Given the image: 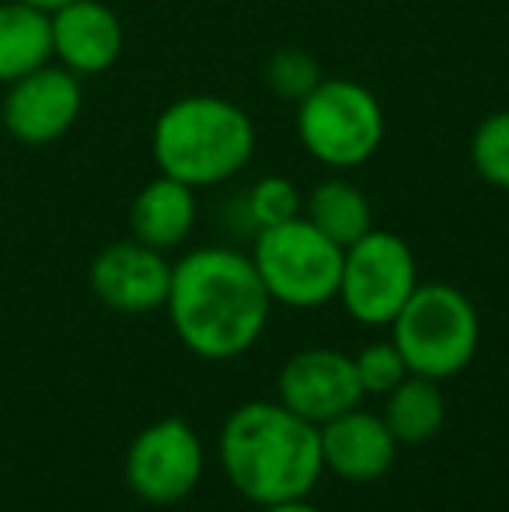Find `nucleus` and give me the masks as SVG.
Listing matches in <instances>:
<instances>
[{
	"label": "nucleus",
	"instance_id": "nucleus-17",
	"mask_svg": "<svg viewBox=\"0 0 509 512\" xmlns=\"http://www.w3.org/2000/svg\"><path fill=\"white\" fill-rule=\"evenodd\" d=\"M384 422L394 432L398 446H419L429 443L436 432L443 429V418H447V405H443L440 384L429 377H415L408 373L394 391L384 394Z\"/></svg>",
	"mask_w": 509,
	"mask_h": 512
},
{
	"label": "nucleus",
	"instance_id": "nucleus-1",
	"mask_svg": "<svg viewBox=\"0 0 509 512\" xmlns=\"http://www.w3.org/2000/svg\"><path fill=\"white\" fill-rule=\"evenodd\" d=\"M164 310L178 342L206 363L245 356L269 324L272 297L252 255L234 248H196L171 265Z\"/></svg>",
	"mask_w": 509,
	"mask_h": 512
},
{
	"label": "nucleus",
	"instance_id": "nucleus-5",
	"mask_svg": "<svg viewBox=\"0 0 509 512\" xmlns=\"http://www.w3.org/2000/svg\"><path fill=\"white\" fill-rule=\"evenodd\" d=\"M342 255L346 248L328 241L304 216L258 230L252 248V262L272 304L293 310L325 307L339 297Z\"/></svg>",
	"mask_w": 509,
	"mask_h": 512
},
{
	"label": "nucleus",
	"instance_id": "nucleus-4",
	"mask_svg": "<svg viewBox=\"0 0 509 512\" xmlns=\"http://www.w3.org/2000/svg\"><path fill=\"white\" fill-rule=\"evenodd\" d=\"M387 328L408 373L436 384L468 370L482 342L475 304L450 283H419Z\"/></svg>",
	"mask_w": 509,
	"mask_h": 512
},
{
	"label": "nucleus",
	"instance_id": "nucleus-16",
	"mask_svg": "<svg viewBox=\"0 0 509 512\" xmlns=\"http://www.w3.org/2000/svg\"><path fill=\"white\" fill-rule=\"evenodd\" d=\"M300 216L307 223H314L339 248H349V244H356L363 234L374 230V206H370L367 192L360 185L346 182V178H325V182L314 185L307 192Z\"/></svg>",
	"mask_w": 509,
	"mask_h": 512
},
{
	"label": "nucleus",
	"instance_id": "nucleus-2",
	"mask_svg": "<svg viewBox=\"0 0 509 512\" xmlns=\"http://www.w3.org/2000/svg\"><path fill=\"white\" fill-rule=\"evenodd\" d=\"M217 457L234 492L258 509L311 499L325 474L318 425L283 401H248L234 408L220 429Z\"/></svg>",
	"mask_w": 509,
	"mask_h": 512
},
{
	"label": "nucleus",
	"instance_id": "nucleus-11",
	"mask_svg": "<svg viewBox=\"0 0 509 512\" xmlns=\"http://www.w3.org/2000/svg\"><path fill=\"white\" fill-rule=\"evenodd\" d=\"M171 286V262L164 251L147 248L136 237L102 248L91 262V290L119 314L161 310Z\"/></svg>",
	"mask_w": 509,
	"mask_h": 512
},
{
	"label": "nucleus",
	"instance_id": "nucleus-22",
	"mask_svg": "<svg viewBox=\"0 0 509 512\" xmlns=\"http://www.w3.org/2000/svg\"><path fill=\"white\" fill-rule=\"evenodd\" d=\"M258 512H321V509L311 506L307 499H297V502H279V506H262Z\"/></svg>",
	"mask_w": 509,
	"mask_h": 512
},
{
	"label": "nucleus",
	"instance_id": "nucleus-8",
	"mask_svg": "<svg viewBox=\"0 0 509 512\" xmlns=\"http://www.w3.org/2000/svg\"><path fill=\"white\" fill-rule=\"evenodd\" d=\"M203 443L185 418H161L136 432L126 450V485L150 506H175L203 478Z\"/></svg>",
	"mask_w": 509,
	"mask_h": 512
},
{
	"label": "nucleus",
	"instance_id": "nucleus-18",
	"mask_svg": "<svg viewBox=\"0 0 509 512\" xmlns=\"http://www.w3.org/2000/svg\"><path fill=\"white\" fill-rule=\"evenodd\" d=\"M241 206H245L248 227L258 234V230H265V227H279V223H286V220H297V216L304 213V196H300V189L290 178L265 175L241 196Z\"/></svg>",
	"mask_w": 509,
	"mask_h": 512
},
{
	"label": "nucleus",
	"instance_id": "nucleus-23",
	"mask_svg": "<svg viewBox=\"0 0 509 512\" xmlns=\"http://www.w3.org/2000/svg\"><path fill=\"white\" fill-rule=\"evenodd\" d=\"M18 4H28V7H39V11H49V14H53V11H56V7L70 4V0H18Z\"/></svg>",
	"mask_w": 509,
	"mask_h": 512
},
{
	"label": "nucleus",
	"instance_id": "nucleus-21",
	"mask_svg": "<svg viewBox=\"0 0 509 512\" xmlns=\"http://www.w3.org/2000/svg\"><path fill=\"white\" fill-rule=\"evenodd\" d=\"M356 377H360L363 394H387L408 377V366L401 359V352L394 349V342H370L360 349V356H353Z\"/></svg>",
	"mask_w": 509,
	"mask_h": 512
},
{
	"label": "nucleus",
	"instance_id": "nucleus-19",
	"mask_svg": "<svg viewBox=\"0 0 509 512\" xmlns=\"http://www.w3.org/2000/svg\"><path fill=\"white\" fill-rule=\"evenodd\" d=\"M471 168L492 189L509 192V108L478 122L475 136H471Z\"/></svg>",
	"mask_w": 509,
	"mask_h": 512
},
{
	"label": "nucleus",
	"instance_id": "nucleus-6",
	"mask_svg": "<svg viewBox=\"0 0 509 512\" xmlns=\"http://www.w3.org/2000/svg\"><path fill=\"white\" fill-rule=\"evenodd\" d=\"M297 136L325 168H360L384 143V108L374 91L346 77H321L297 102Z\"/></svg>",
	"mask_w": 509,
	"mask_h": 512
},
{
	"label": "nucleus",
	"instance_id": "nucleus-3",
	"mask_svg": "<svg viewBox=\"0 0 509 512\" xmlns=\"http://www.w3.org/2000/svg\"><path fill=\"white\" fill-rule=\"evenodd\" d=\"M157 171L192 189L231 182L255 154V122L241 105L217 95L178 98L150 133Z\"/></svg>",
	"mask_w": 509,
	"mask_h": 512
},
{
	"label": "nucleus",
	"instance_id": "nucleus-9",
	"mask_svg": "<svg viewBox=\"0 0 509 512\" xmlns=\"http://www.w3.org/2000/svg\"><path fill=\"white\" fill-rule=\"evenodd\" d=\"M81 108V77L70 74L60 63H46V67L7 84L0 122L25 147H49L74 129V122L81 119Z\"/></svg>",
	"mask_w": 509,
	"mask_h": 512
},
{
	"label": "nucleus",
	"instance_id": "nucleus-15",
	"mask_svg": "<svg viewBox=\"0 0 509 512\" xmlns=\"http://www.w3.org/2000/svg\"><path fill=\"white\" fill-rule=\"evenodd\" d=\"M53 63V25L49 11L0 0V84H11Z\"/></svg>",
	"mask_w": 509,
	"mask_h": 512
},
{
	"label": "nucleus",
	"instance_id": "nucleus-12",
	"mask_svg": "<svg viewBox=\"0 0 509 512\" xmlns=\"http://www.w3.org/2000/svg\"><path fill=\"white\" fill-rule=\"evenodd\" d=\"M53 60L77 77L105 74L123 56V21L102 0H70L49 14Z\"/></svg>",
	"mask_w": 509,
	"mask_h": 512
},
{
	"label": "nucleus",
	"instance_id": "nucleus-20",
	"mask_svg": "<svg viewBox=\"0 0 509 512\" xmlns=\"http://www.w3.org/2000/svg\"><path fill=\"white\" fill-rule=\"evenodd\" d=\"M265 81H269L272 95L283 102H304L321 81V67L307 49L300 46H283L269 56L265 67Z\"/></svg>",
	"mask_w": 509,
	"mask_h": 512
},
{
	"label": "nucleus",
	"instance_id": "nucleus-13",
	"mask_svg": "<svg viewBox=\"0 0 509 512\" xmlns=\"http://www.w3.org/2000/svg\"><path fill=\"white\" fill-rule=\"evenodd\" d=\"M318 436L325 471L353 485L384 478L398 457V439L387 429L384 415L363 411L360 405L318 425Z\"/></svg>",
	"mask_w": 509,
	"mask_h": 512
},
{
	"label": "nucleus",
	"instance_id": "nucleus-14",
	"mask_svg": "<svg viewBox=\"0 0 509 512\" xmlns=\"http://www.w3.org/2000/svg\"><path fill=\"white\" fill-rule=\"evenodd\" d=\"M196 189L178 178L157 175L136 192L133 206H129V230L140 244L157 251H171L178 244L189 241L192 227H196Z\"/></svg>",
	"mask_w": 509,
	"mask_h": 512
},
{
	"label": "nucleus",
	"instance_id": "nucleus-10",
	"mask_svg": "<svg viewBox=\"0 0 509 512\" xmlns=\"http://www.w3.org/2000/svg\"><path fill=\"white\" fill-rule=\"evenodd\" d=\"M279 401L314 425L332 422L335 415L356 408L367 394L356 377L353 356L339 349H304L279 370Z\"/></svg>",
	"mask_w": 509,
	"mask_h": 512
},
{
	"label": "nucleus",
	"instance_id": "nucleus-7",
	"mask_svg": "<svg viewBox=\"0 0 509 512\" xmlns=\"http://www.w3.org/2000/svg\"><path fill=\"white\" fill-rule=\"evenodd\" d=\"M419 286L415 255L391 230H370L342 255L339 304L367 328H387Z\"/></svg>",
	"mask_w": 509,
	"mask_h": 512
}]
</instances>
